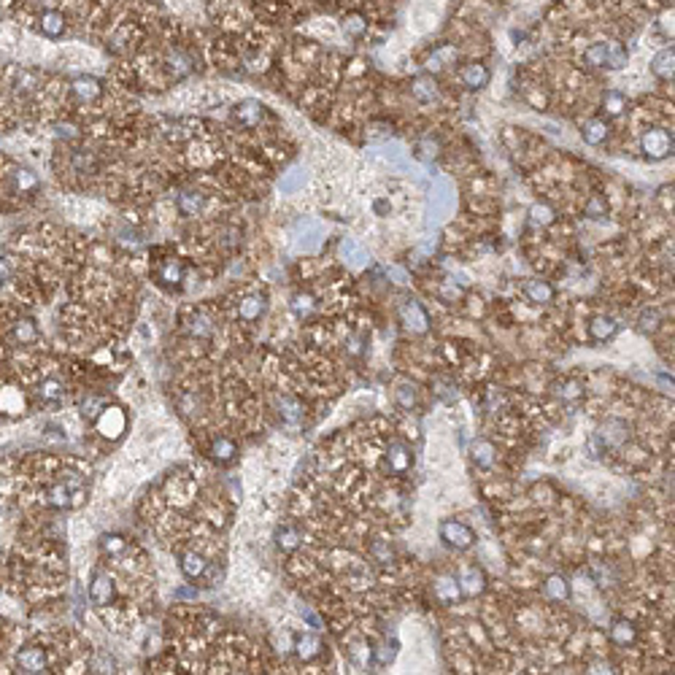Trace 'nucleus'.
<instances>
[{"instance_id": "f257e3e1", "label": "nucleus", "mask_w": 675, "mask_h": 675, "mask_svg": "<svg viewBox=\"0 0 675 675\" xmlns=\"http://www.w3.org/2000/svg\"><path fill=\"white\" fill-rule=\"evenodd\" d=\"M584 60L592 65V68H602V71H621L627 68L630 63V52L621 41L616 38H605V41H597L592 43L586 52H584Z\"/></svg>"}, {"instance_id": "f03ea898", "label": "nucleus", "mask_w": 675, "mask_h": 675, "mask_svg": "<svg viewBox=\"0 0 675 675\" xmlns=\"http://www.w3.org/2000/svg\"><path fill=\"white\" fill-rule=\"evenodd\" d=\"M640 149L648 159H665L675 149L673 133H667L665 127H651L640 135Z\"/></svg>"}, {"instance_id": "7ed1b4c3", "label": "nucleus", "mask_w": 675, "mask_h": 675, "mask_svg": "<svg viewBox=\"0 0 675 675\" xmlns=\"http://www.w3.org/2000/svg\"><path fill=\"white\" fill-rule=\"evenodd\" d=\"M441 538L456 551H465V549H470L476 543V532L465 522H456V519H449V522L441 524Z\"/></svg>"}, {"instance_id": "20e7f679", "label": "nucleus", "mask_w": 675, "mask_h": 675, "mask_svg": "<svg viewBox=\"0 0 675 675\" xmlns=\"http://www.w3.org/2000/svg\"><path fill=\"white\" fill-rule=\"evenodd\" d=\"M113 597H116V584H113V578L109 573H103V570H95L92 573V584H89V600L92 605H98V608H106V605H111Z\"/></svg>"}, {"instance_id": "39448f33", "label": "nucleus", "mask_w": 675, "mask_h": 675, "mask_svg": "<svg viewBox=\"0 0 675 675\" xmlns=\"http://www.w3.org/2000/svg\"><path fill=\"white\" fill-rule=\"evenodd\" d=\"M400 319H403V324L411 333H416V335H424L430 330V316H427V311L416 300H406L400 305Z\"/></svg>"}, {"instance_id": "423d86ee", "label": "nucleus", "mask_w": 675, "mask_h": 675, "mask_svg": "<svg viewBox=\"0 0 675 675\" xmlns=\"http://www.w3.org/2000/svg\"><path fill=\"white\" fill-rule=\"evenodd\" d=\"M14 665H16L19 673H43L46 665H49V659H46V651H43V648L27 645V648H22V651L16 654Z\"/></svg>"}, {"instance_id": "0eeeda50", "label": "nucleus", "mask_w": 675, "mask_h": 675, "mask_svg": "<svg viewBox=\"0 0 675 675\" xmlns=\"http://www.w3.org/2000/svg\"><path fill=\"white\" fill-rule=\"evenodd\" d=\"M456 584H459V589H462V595H465V597H478V595L487 589V575H484V570H481V567L467 564V567L459 573Z\"/></svg>"}, {"instance_id": "6e6552de", "label": "nucleus", "mask_w": 675, "mask_h": 675, "mask_svg": "<svg viewBox=\"0 0 675 675\" xmlns=\"http://www.w3.org/2000/svg\"><path fill=\"white\" fill-rule=\"evenodd\" d=\"M459 81H462V87L478 92V89L489 87L491 74H489V68L484 63H465V65L459 68Z\"/></svg>"}, {"instance_id": "1a4fd4ad", "label": "nucleus", "mask_w": 675, "mask_h": 675, "mask_svg": "<svg viewBox=\"0 0 675 675\" xmlns=\"http://www.w3.org/2000/svg\"><path fill=\"white\" fill-rule=\"evenodd\" d=\"M386 465H389V470H392V473H397V476L408 473V470H411V465H413L411 449H408L403 441H392V443H389V449H386Z\"/></svg>"}, {"instance_id": "9d476101", "label": "nucleus", "mask_w": 675, "mask_h": 675, "mask_svg": "<svg viewBox=\"0 0 675 675\" xmlns=\"http://www.w3.org/2000/svg\"><path fill=\"white\" fill-rule=\"evenodd\" d=\"M71 92L78 103H95L103 95V84L95 76H78L71 84Z\"/></svg>"}, {"instance_id": "9b49d317", "label": "nucleus", "mask_w": 675, "mask_h": 675, "mask_svg": "<svg viewBox=\"0 0 675 675\" xmlns=\"http://www.w3.org/2000/svg\"><path fill=\"white\" fill-rule=\"evenodd\" d=\"M627 438H630V427L621 419H608L597 432V441H602V446H613V449L627 443Z\"/></svg>"}, {"instance_id": "f8f14e48", "label": "nucleus", "mask_w": 675, "mask_h": 675, "mask_svg": "<svg viewBox=\"0 0 675 675\" xmlns=\"http://www.w3.org/2000/svg\"><path fill=\"white\" fill-rule=\"evenodd\" d=\"M651 74L656 76V78H662V81H673V76H675V46L673 43L654 54V60H651Z\"/></svg>"}, {"instance_id": "ddd939ff", "label": "nucleus", "mask_w": 675, "mask_h": 675, "mask_svg": "<svg viewBox=\"0 0 675 675\" xmlns=\"http://www.w3.org/2000/svg\"><path fill=\"white\" fill-rule=\"evenodd\" d=\"M265 106L260 100H243V103H238L235 106V119L241 122V124H246V127H260L265 122Z\"/></svg>"}, {"instance_id": "4468645a", "label": "nucleus", "mask_w": 675, "mask_h": 675, "mask_svg": "<svg viewBox=\"0 0 675 675\" xmlns=\"http://www.w3.org/2000/svg\"><path fill=\"white\" fill-rule=\"evenodd\" d=\"M95 424H98V432L100 435H106V438H116L122 430H124V416H122V411L119 408H103L100 411V416L95 419Z\"/></svg>"}, {"instance_id": "2eb2a0df", "label": "nucleus", "mask_w": 675, "mask_h": 675, "mask_svg": "<svg viewBox=\"0 0 675 675\" xmlns=\"http://www.w3.org/2000/svg\"><path fill=\"white\" fill-rule=\"evenodd\" d=\"M554 287L549 284V281H543V278H529L524 284V298L529 302H535V305H549V302L554 300Z\"/></svg>"}, {"instance_id": "dca6fc26", "label": "nucleus", "mask_w": 675, "mask_h": 675, "mask_svg": "<svg viewBox=\"0 0 675 675\" xmlns=\"http://www.w3.org/2000/svg\"><path fill=\"white\" fill-rule=\"evenodd\" d=\"M265 311H267L265 295H246L243 300L238 302V319H243V322H257V319H263Z\"/></svg>"}, {"instance_id": "f3484780", "label": "nucleus", "mask_w": 675, "mask_h": 675, "mask_svg": "<svg viewBox=\"0 0 675 675\" xmlns=\"http://www.w3.org/2000/svg\"><path fill=\"white\" fill-rule=\"evenodd\" d=\"M411 95L419 100V103H424V106L435 103V100H438V84H435V78H432V76H419V78H413Z\"/></svg>"}, {"instance_id": "a211bd4d", "label": "nucleus", "mask_w": 675, "mask_h": 675, "mask_svg": "<svg viewBox=\"0 0 675 675\" xmlns=\"http://www.w3.org/2000/svg\"><path fill=\"white\" fill-rule=\"evenodd\" d=\"M38 27H41V33L46 38H60L65 33V16L60 11H54V8H49V11H43L38 16Z\"/></svg>"}, {"instance_id": "6ab92c4d", "label": "nucleus", "mask_w": 675, "mask_h": 675, "mask_svg": "<svg viewBox=\"0 0 675 675\" xmlns=\"http://www.w3.org/2000/svg\"><path fill=\"white\" fill-rule=\"evenodd\" d=\"M610 640L616 645H621V648H630L638 640V627L632 621H627V619H616L610 624Z\"/></svg>"}, {"instance_id": "aec40b11", "label": "nucleus", "mask_w": 675, "mask_h": 675, "mask_svg": "<svg viewBox=\"0 0 675 675\" xmlns=\"http://www.w3.org/2000/svg\"><path fill=\"white\" fill-rule=\"evenodd\" d=\"M616 333H619V324H616L613 316H595L589 322V338L595 343H605V340H610Z\"/></svg>"}, {"instance_id": "412c9836", "label": "nucleus", "mask_w": 675, "mask_h": 675, "mask_svg": "<svg viewBox=\"0 0 675 675\" xmlns=\"http://www.w3.org/2000/svg\"><path fill=\"white\" fill-rule=\"evenodd\" d=\"M581 135H584V141H586L589 146H600V144L608 141L610 127H608L605 119H589V122L581 127Z\"/></svg>"}, {"instance_id": "4be33fe9", "label": "nucleus", "mask_w": 675, "mask_h": 675, "mask_svg": "<svg viewBox=\"0 0 675 675\" xmlns=\"http://www.w3.org/2000/svg\"><path fill=\"white\" fill-rule=\"evenodd\" d=\"M176 206H179V211H181L184 217H197V214L206 208V195L197 192V189H187V192L179 195Z\"/></svg>"}, {"instance_id": "5701e85b", "label": "nucleus", "mask_w": 675, "mask_h": 675, "mask_svg": "<svg viewBox=\"0 0 675 675\" xmlns=\"http://www.w3.org/2000/svg\"><path fill=\"white\" fill-rule=\"evenodd\" d=\"M543 595L551 602L570 600V581L564 575H549L546 584H543Z\"/></svg>"}, {"instance_id": "b1692460", "label": "nucleus", "mask_w": 675, "mask_h": 675, "mask_svg": "<svg viewBox=\"0 0 675 675\" xmlns=\"http://www.w3.org/2000/svg\"><path fill=\"white\" fill-rule=\"evenodd\" d=\"M295 654L300 656L302 662L316 659L322 654V640H319V635H300V638L295 640Z\"/></svg>"}, {"instance_id": "393cba45", "label": "nucleus", "mask_w": 675, "mask_h": 675, "mask_svg": "<svg viewBox=\"0 0 675 675\" xmlns=\"http://www.w3.org/2000/svg\"><path fill=\"white\" fill-rule=\"evenodd\" d=\"M235 454H238V446H235V441H232V438H227V435L214 438V443H211V456H214L219 465L232 462V459H235Z\"/></svg>"}, {"instance_id": "a878e982", "label": "nucleus", "mask_w": 675, "mask_h": 675, "mask_svg": "<svg viewBox=\"0 0 675 675\" xmlns=\"http://www.w3.org/2000/svg\"><path fill=\"white\" fill-rule=\"evenodd\" d=\"M157 278L162 284H168V287H176V284L184 281V265L179 263V260H165V263L159 265V270H157Z\"/></svg>"}, {"instance_id": "bb28decb", "label": "nucleus", "mask_w": 675, "mask_h": 675, "mask_svg": "<svg viewBox=\"0 0 675 675\" xmlns=\"http://www.w3.org/2000/svg\"><path fill=\"white\" fill-rule=\"evenodd\" d=\"M206 567H208V562H206V560H203V554H197V551H187V554L181 557V573L187 575L189 581L203 578Z\"/></svg>"}, {"instance_id": "cd10ccee", "label": "nucleus", "mask_w": 675, "mask_h": 675, "mask_svg": "<svg viewBox=\"0 0 675 675\" xmlns=\"http://www.w3.org/2000/svg\"><path fill=\"white\" fill-rule=\"evenodd\" d=\"M432 589H435V597H438L441 602H456L459 597H462V589H459L456 578H449V575L438 578Z\"/></svg>"}, {"instance_id": "c85d7f7f", "label": "nucleus", "mask_w": 675, "mask_h": 675, "mask_svg": "<svg viewBox=\"0 0 675 675\" xmlns=\"http://www.w3.org/2000/svg\"><path fill=\"white\" fill-rule=\"evenodd\" d=\"M395 400H397V406H400L403 411H413V408H416V403H419V389H416V384H411V381L397 384V389H395Z\"/></svg>"}, {"instance_id": "c756f323", "label": "nucleus", "mask_w": 675, "mask_h": 675, "mask_svg": "<svg viewBox=\"0 0 675 675\" xmlns=\"http://www.w3.org/2000/svg\"><path fill=\"white\" fill-rule=\"evenodd\" d=\"M529 222L535 227H551L557 222V211L549 203H532L529 208Z\"/></svg>"}, {"instance_id": "7c9ffc66", "label": "nucleus", "mask_w": 675, "mask_h": 675, "mask_svg": "<svg viewBox=\"0 0 675 675\" xmlns=\"http://www.w3.org/2000/svg\"><path fill=\"white\" fill-rule=\"evenodd\" d=\"M494 459H497V449H494V443L491 441H476L473 443V462L478 465V467H491L494 465Z\"/></svg>"}, {"instance_id": "2f4dec72", "label": "nucleus", "mask_w": 675, "mask_h": 675, "mask_svg": "<svg viewBox=\"0 0 675 675\" xmlns=\"http://www.w3.org/2000/svg\"><path fill=\"white\" fill-rule=\"evenodd\" d=\"M624 109H627V98L619 89H608L602 95V111H605V116H621Z\"/></svg>"}, {"instance_id": "473e14b6", "label": "nucleus", "mask_w": 675, "mask_h": 675, "mask_svg": "<svg viewBox=\"0 0 675 675\" xmlns=\"http://www.w3.org/2000/svg\"><path fill=\"white\" fill-rule=\"evenodd\" d=\"M276 543L281 551H298L300 549V532L295 527H281L276 532Z\"/></svg>"}, {"instance_id": "72a5a7b5", "label": "nucleus", "mask_w": 675, "mask_h": 675, "mask_svg": "<svg viewBox=\"0 0 675 675\" xmlns=\"http://www.w3.org/2000/svg\"><path fill=\"white\" fill-rule=\"evenodd\" d=\"M41 397H43L46 403L63 400V397H65V384H63L60 378H46V381L41 384Z\"/></svg>"}, {"instance_id": "f704fd0d", "label": "nucleus", "mask_w": 675, "mask_h": 675, "mask_svg": "<svg viewBox=\"0 0 675 675\" xmlns=\"http://www.w3.org/2000/svg\"><path fill=\"white\" fill-rule=\"evenodd\" d=\"M14 338H16V343L30 346V343H36L38 340V327L30 322V319H22V322L14 324Z\"/></svg>"}, {"instance_id": "c9c22d12", "label": "nucleus", "mask_w": 675, "mask_h": 675, "mask_svg": "<svg viewBox=\"0 0 675 675\" xmlns=\"http://www.w3.org/2000/svg\"><path fill=\"white\" fill-rule=\"evenodd\" d=\"M343 33L351 38H362L368 33V19L359 16V14H348V16L343 19Z\"/></svg>"}, {"instance_id": "e433bc0d", "label": "nucleus", "mask_w": 675, "mask_h": 675, "mask_svg": "<svg viewBox=\"0 0 675 675\" xmlns=\"http://www.w3.org/2000/svg\"><path fill=\"white\" fill-rule=\"evenodd\" d=\"M659 324H662V313L656 311V308H648V311H643L640 313V319H638V327H640V333H656L659 330Z\"/></svg>"}, {"instance_id": "4c0bfd02", "label": "nucleus", "mask_w": 675, "mask_h": 675, "mask_svg": "<svg viewBox=\"0 0 675 675\" xmlns=\"http://www.w3.org/2000/svg\"><path fill=\"white\" fill-rule=\"evenodd\" d=\"M189 333L195 338H211L214 335V322L206 313H195V319L189 324Z\"/></svg>"}, {"instance_id": "58836bf2", "label": "nucleus", "mask_w": 675, "mask_h": 675, "mask_svg": "<svg viewBox=\"0 0 675 675\" xmlns=\"http://www.w3.org/2000/svg\"><path fill=\"white\" fill-rule=\"evenodd\" d=\"M584 214H586L589 219H602V217L608 214L605 197H602V195H592V197L586 200V206H584Z\"/></svg>"}, {"instance_id": "ea45409f", "label": "nucleus", "mask_w": 675, "mask_h": 675, "mask_svg": "<svg viewBox=\"0 0 675 675\" xmlns=\"http://www.w3.org/2000/svg\"><path fill=\"white\" fill-rule=\"evenodd\" d=\"M313 308H316V302H313V298H311L308 292H298V295L292 298V311H295L300 319L302 316H308Z\"/></svg>"}, {"instance_id": "a19ab883", "label": "nucleus", "mask_w": 675, "mask_h": 675, "mask_svg": "<svg viewBox=\"0 0 675 675\" xmlns=\"http://www.w3.org/2000/svg\"><path fill=\"white\" fill-rule=\"evenodd\" d=\"M370 554H373V560L378 564H389L395 560V551H392V546L386 540H375L373 546H370Z\"/></svg>"}, {"instance_id": "79ce46f5", "label": "nucleus", "mask_w": 675, "mask_h": 675, "mask_svg": "<svg viewBox=\"0 0 675 675\" xmlns=\"http://www.w3.org/2000/svg\"><path fill=\"white\" fill-rule=\"evenodd\" d=\"M281 416L287 419V421H300V416H302V406L298 403V400H292V397H281Z\"/></svg>"}, {"instance_id": "37998d69", "label": "nucleus", "mask_w": 675, "mask_h": 675, "mask_svg": "<svg viewBox=\"0 0 675 675\" xmlns=\"http://www.w3.org/2000/svg\"><path fill=\"white\" fill-rule=\"evenodd\" d=\"M168 71L173 76H184L189 71V57L187 54H181V52L168 54Z\"/></svg>"}, {"instance_id": "c03bdc74", "label": "nucleus", "mask_w": 675, "mask_h": 675, "mask_svg": "<svg viewBox=\"0 0 675 675\" xmlns=\"http://www.w3.org/2000/svg\"><path fill=\"white\" fill-rule=\"evenodd\" d=\"M560 397H562L564 403H575V400L584 397V386L578 381H564L562 386H560Z\"/></svg>"}, {"instance_id": "a18cd8bd", "label": "nucleus", "mask_w": 675, "mask_h": 675, "mask_svg": "<svg viewBox=\"0 0 675 675\" xmlns=\"http://www.w3.org/2000/svg\"><path fill=\"white\" fill-rule=\"evenodd\" d=\"M100 546H103V551H106V554L116 557V554H122V551L127 549V540H124L122 535H106Z\"/></svg>"}, {"instance_id": "49530a36", "label": "nucleus", "mask_w": 675, "mask_h": 675, "mask_svg": "<svg viewBox=\"0 0 675 675\" xmlns=\"http://www.w3.org/2000/svg\"><path fill=\"white\" fill-rule=\"evenodd\" d=\"M14 184H16L19 192H33V189L38 187V179L30 173V170H16V173H14Z\"/></svg>"}, {"instance_id": "de8ad7c7", "label": "nucleus", "mask_w": 675, "mask_h": 675, "mask_svg": "<svg viewBox=\"0 0 675 675\" xmlns=\"http://www.w3.org/2000/svg\"><path fill=\"white\" fill-rule=\"evenodd\" d=\"M438 298L443 302H454V300H462L465 298V289L462 287H456L454 281H443V287H441V292H438Z\"/></svg>"}, {"instance_id": "09e8293b", "label": "nucleus", "mask_w": 675, "mask_h": 675, "mask_svg": "<svg viewBox=\"0 0 675 675\" xmlns=\"http://www.w3.org/2000/svg\"><path fill=\"white\" fill-rule=\"evenodd\" d=\"M103 408H106V400H103V397H89V400H84V406H81V413H84L87 419H98Z\"/></svg>"}, {"instance_id": "8fccbe9b", "label": "nucleus", "mask_w": 675, "mask_h": 675, "mask_svg": "<svg viewBox=\"0 0 675 675\" xmlns=\"http://www.w3.org/2000/svg\"><path fill=\"white\" fill-rule=\"evenodd\" d=\"M656 25H659V33H662V36L673 41V8L662 11V14H659V19H656Z\"/></svg>"}, {"instance_id": "3c124183", "label": "nucleus", "mask_w": 675, "mask_h": 675, "mask_svg": "<svg viewBox=\"0 0 675 675\" xmlns=\"http://www.w3.org/2000/svg\"><path fill=\"white\" fill-rule=\"evenodd\" d=\"M11 281V263L0 257V287H5Z\"/></svg>"}, {"instance_id": "603ef678", "label": "nucleus", "mask_w": 675, "mask_h": 675, "mask_svg": "<svg viewBox=\"0 0 675 675\" xmlns=\"http://www.w3.org/2000/svg\"><path fill=\"white\" fill-rule=\"evenodd\" d=\"M589 673H613L608 662H592V670Z\"/></svg>"}]
</instances>
